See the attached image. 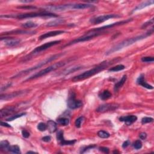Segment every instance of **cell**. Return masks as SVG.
Wrapping results in <instances>:
<instances>
[{
  "instance_id": "6da1fadb",
  "label": "cell",
  "mask_w": 154,
  "mask_h": 154,
  "mask_svg": "<svg viewBox=\"0 0 154 154\" xmlns=\"http://www.w3.org/2000/svg\"><path fill=\"white\" fill-rule=\"evenodd\" d=\"M153 31H154V29H153V27H152L151 29H150L149 31H147L146 32V33H143L142 34H141V35L135 36V37H131V38H128V39L123 40L122 42H120V43H119L118 44L116 45H115L113 46V47L110 48L108 51H107L105 54H106L107 56L110 55V54L114 53V52H115L119 51L122 50L123 48H126L127 47V46H129L135 43V42L139 41V40H141L144 39V38H146V37H149V36H151L152 34L153 33Z\"/></svg>"
},
{
  "instance_id": "7a4b0ae2",
  "label": "cell",
  "mask_w": 154,
  "mask_h": 154,
  "mask_svg": "<svg viewBox=\"0 0 154 154\" xmlns=\"http://www.w3.org/2000/svg\"><path fill=\"white\" fill-rule=\"evenodd\" d=\"M119 59V58H116V59H114L111 61H105V62L101 63L100 64H99L98 65L94 67V68L91 69L89 70H87V71L83 72L82 74L74 76L72 79V81L74 82H76L90 78V77L95 75V74H98L101 71H102L107 66H108L110 64H113L115 62L118 61Z\"/></svg>"
},
{
  "instance_id": "3957f363",
  "label": "cell",
  "mask_w": 154,
  "mask_h": 154,
  "mask_svg": "<svg viewBox=\"0 0 154 154\" xmlns=\"http://www.w3.org/2000/svg\"><path fill=\"white\" fill-rule=\"evenodd\" d=\"M37 17H58V15L56 14L50 13L47 12H31L27 13L21 14H11V15H1V18H16L18 19H27V18H33Z\"/></svg>"
},
{
  "instance_id": "277c9868",
  "label": "cell",
  "mask_w": 154,
  "mask_h": 154,
  "mask_svg": "<svg viewBox=\"0 0 154 154\" xmlns=\"http://www.w3.org/2000/svg\"><path fill=\"white\" fill-rule=\"evenodd\" d=\"M62 55H63V54H55V55H53V56L50 57L46 58V59H45L44 60L42 61V62H39L38 64H37L34 66L31 67V68H30L29 69H27L22 70V71L19 72L16 75H15V76H12L11 78L12 79L16 78H19V77L24 76V75H25L28 74V73H30V72L34 71V70H35L36 69H38L41 68V67L46 65V64L52 62V61L56 60L57 58L60 57L62 56Z\"/></svg>"
},
{
  "instance_id": "5b68a950",
  "label": "cell",
  "mask_w": 154,
  "mask_h": 154,
  "mask_svg": "<svg viewBox=\"0 0 154 154\" xmlns=\"http://www.w3.org/2000/svg\"><path fill=\"white\" fill-rule=\"evenodd\" d=\"M105 33H106L105 31H96L93 29H92L90 30V31L87 32V33L86 34H84V35L81 36V37L76 38H75V39L72 40L71 42H69L68 43L66 44L65 45L62 46L61 48H64V47H66V46H69L78 43H80V42H84L86 41H89V40L93 39L94 38L98 37V36H99L102 35V34H104Z\"/></svg>"
},
{
  "instance_id": "8992f818",
  "label": "cell",
  "mask_w": 154,
  "mask_h": 154,
  "mask_svg": "<svg viewBox=\"0 0 154 154\" xmlns=\"http://www.w3.org/2000/svg\"><path fill=\"white\" fill-rule=\"evenodd\" d=\"M66 63H67V62H65V61H62V62L56 63L52 64V65H51V66H48V68L43 69L40 70V71L33 74V75L28 77L27 79H26V80L25 81L34 80V79H36V78H40V77H41V76H43L44 75H46V74H49V73L51 72L54 71V70L58 69V68H62V67L64 66V65H66Z\"/></svg>"
},
{
  "instance_id": "52a82bcc",
  "label": "cell",
  "mask_w": 154,
  "mask_h": 154,
  "mask_svg": "<svg viewBox=\"0 0 154 154\" xmlns=\"http://www.w3.org/2000/svg\"><path fill=\"white\" fill-rule=\"evenodd\" d=\"M43 9L45 12H62L68 10H75V4H68L58 5V6H47L44 7Z\"/></svg>"
},
{
  "instance_id": "ba28073f",
  "label": "cell",
  "mask_w": 154,
  "mask_h": 154,
  "mask_svg": "<svg viewBox=\"0 0 154 154\" xmlns=\"http://www.w3.org/2000/svg\"><path fill=\"white\" fill-rule=\"evenodd\" d=\"M120 17V15H117V14H108V15H101L97 17L93 18L90 20V22L91 24H94V25H97V24L102 23V22L106 21L110 19H112V18H119Z\"/></svg>"
},
{
  "instance_id": "9c48e42d",
  "label": "cell",
  "mask_w": 154,
  "mask_h": 154,
  "mask_svg": "<svg viewBox=\"0 0 154 154\" xmlns=\"http://www.w3.org/2000/svg\"><path fill=\"white\" fill-rule=\"evenodd\" d=\"M67 104H68V107L69 108L72 109V110L80 108L83 105L81 101L78 100V99H76V95L73 92L69 96Z\"/></svg>"
},
{
  "instance_id": "30bf717a",
  "label": "cell",
  "mask_w": 154,
  "mask_h": 154,
  "mask_svg": "<svg viewBox=\"0 0 154 154\" xmlns=\"http://www.w3.org/2000/svg\"><path fill=\"white\" fill-rule=\"evenodd\" d=\"M60 43H61V40H54V41L48 42V43L42 45L36 48L35 49H34L33 51L31 52L30 55L31 56L36 55V54L40 53V52L43 51H45L46 50L49 49L50 48L52 47V46H55L56 45H58Z\"/></svg>"
},
{
  "instance_id": "8fae6325",
  "label": "cell",
  "mask_w": 154,
  "mask_h": 154,
  "mask_svg": "<svg viewBox=\"0 0 154 154\" xmlns=\"http://www.w3.org/2000/svg\"><path fill=\"white\" fill-rule=\"evenodd\" d=\"M119 107V105L115 103H109L101 105L96 108V111L98 113H105L110 111L117 110Z\"/></svg>"
},
{
  "instance_id": "7c38bea8",
  "label": "cell",
  "mask_w": 154,
  "mask_h": 154,
  "mask_svg": "<svg viewBox=\"0 0 154 154\" xmlns=\"http://www.w3.org/2000/svg\"><path fill=\"white\" fill-rule=\"evenodd\" d=\"M4 41V45L6 46H16L21 43V40L19 38H10V37H1V41Z\"/></svg>"
},
{
  "instance_id": "4fadbf2b",
  "label": "cell",
  "mask_w": 154,
  "mask_h": 154,
  "mask_svg": "<svg viewBox=\"0 0 154 154\" xmlns=\"http://www.w3.org/2000/svg\"><path fill=\"white\" fill-rule=\"evenodd\" d=\"M25 92L26 90L16 91V92H13L12 93H10V94L1 95V97H0V99H1V101L9 100V99H12L14 98H16V97L21 96L22 95L25 94Z\"/></svg>"
},
{
  "instance_id": "5bb4252c",
  "label": "cell",
  "mask_w": 154,
  "mask_h": 154,
  "mask_svg": "<svg viewBox=\"0 0 154 154\" xmlns=\"http://www.w3.org/2000/svg\"><path fill=\"white\" fill-rule=\"evenodd\" d=\"M16 111V109L15 107L10 106L6 107V108L1 109V111H0V117H1V118H3V117L12 114L13 113H15Z\"/></svg>"
},
{
  "instance_id": "9a60e30c",
  "label": "cell",
  "mask_w": 154,
  "mask_h": 154,
  "mask_svg": "<svg viewBox=\"0 0 154 154\" xmlns=\"http://www.w3.org/2000/svg\"><path fill=\"white\" fill-rule=\"evenodd\" d=\"M137 120V117L134 115H129L126 116H122L119 118V120L123 122L128 126L132 125Z\"/></svg>"
},
{
  "instance_id": "2e32d148",
  "label": "cell",
  "mask_w": 154,
  "mask_h": 154,
  "mask_svg": "<svg viewBox=\"0 0 154 154\" xmlns=\"http://www.w3.org/2000/svg\"><path fill=\"white\" fill-rule=\"evenodd\" d=\"M64 33H65V31H62V30H56V31H50L48 32V33L42 34L39 37V40H43L50 37H54V36L60 35V34H63Z\"/></svg>"
},
{
  "instance_id": "e0dca14e",
  "label": "cell",
  "mask_w": 154,
  "mask_h": 154,
  "mask_svg": "<svg viewBox=\"0 0 154 154\" xmlns=\"http://www.w3.org/2000/svg\"><path fill=\"white\" fill-rule=\"evenodd\" d=\"M136 82L137 84L140 85V86L147 89L152 90V89H153V87L152 86L150 85L145 80V75H144V74H141L139 76V78H137V80L136 81Z\"/></svg>"
},
{
  "instance_id": "ac0fdd59",
  "label": "cell",
  "mask_w": 154,
  "mask_h": 154,
  "mask_svg": "<svg viewBox=\"0 0 154 154\" xmlns=\"http://www.w3.org/2000/svg\"><path fill=\"white\" fill-rule=\"evenodd\" d=\"M36 31H27L24 30H12L10 31L6 32L4 33H2L1 35L4 34L6 35H12V34H35Z\"/></svg>"
},
{
  "instance_id": "d6986e66",
  "label": "cell",
  "mask_w": 154,
  "mask_h": 154,
  "mask_svg": "<svg viewBox=\"0 0 154 154\" xmlns=\"http://www.w3.org/2000/svg\"><path fill=\"white\" fill-rule=\"evenodd\" d=\"M153 3H154V1H153V0H152V1H147L145 2H143L142 3L138 5L137 7H135L134 9V10L132 11V13H134V12L138 11V10H140L147 7V6L153 4Z\"/></svg>"
},
{
  "instance_id": "ffe728a7",
  "label": "cell",
  "mask_w": 154,
  "mask_h": 154,
  "mask_svg": "<svg viewBox=\"0 0 154 154\" xmlns=\"http://www.w3.org/2000/svg\"><path fill=\"white\" fill-rule=\"evenodd\" d=\"M126 79H127V76L126 75H124L122 77V78L120 79V80L119 81L116 83L114 86V90L115 92H117V91H118L119 89H120L124 85V84L126 81Z\"/></svg>"
},
{
  "instance_id": "44dd1931",
  "label": "cell",
  "mask_w": 154,
  "mask_h": 154,
  "mask_svg": "<svg viewBox=\"0 0 154 154\" xmlns=\"http://www.w3.org/2000/svg\"><path fill=\"white\" fill-rule=\"evenodd\" d=\"M47 126V129L51 133H55L57 131V123L53 120H50L48 121Z\"/></svg>"
},
{
  "instance_id": "7402d4cb",
  "label": "cell",
  "mask_w": 154,
  "mask_h": 154,
  "mask_svg": "<svg viewBox=\"0 0 154 154\" xmlns=\"http://www.w3.org/2000/svg\"><path fill=\"white\" fill-rule=\"evenodd\" d=\"M112 95H111V92L108 90H105L103 92H101L100 94L99 95V97L101 99H102L103 101L107 100L109 98H110Z\"/></svg>"
},
{
  "instance_id": "603a6c76",
  "label": "cell",
  "mask_w": 154,
  "mask_h": 154,
  "mask_svg": "<svg viewBox=\"0 0 154 154\" xmlns=\"http://www.w3.org/2000/svg\"><path fill=\"white\" fill-rule=\"evenodd\" d=\"M10 147V143L7 140H3L0 142V149L2 151L9 152Z\"/></svg>"
},
{
  "instance_id": "cb8c5ba5",
  "label": "cell",
  "mask_w": 154,
  "mask_h": 154,
  "mask_svg": "<svg viewBox=\"0 0 154 154\" xmlns=\"http://www.w3.org/2000/svg\"><path fill=\"white\" fill-rule=\"evenodd\" d=\"M64 22V21L63 19H55L54 21H51L48 22V23L46 24V26L48 27H55V26H57L61 25V24H63Z\"/></svg>"
},
{
  "instance_id": "d4e9b609",
  "label": "cell",
  "mask_w": 154,
  "mask_h": 154,
  "mask_svg": "<svg viewBox=\"0 0 154 154\" xmlns=\"http://www.w3.org/2000/svg\"><path fill=\"white\" fill-rule=\"evenodd\" d=\"M125 69V66L124 65H122V64H119V65H117L114 67H112V68H110L108 69L109 72H116L120 71V70H122Z\"/></svg>"
},
{
  "instance_id": "484cf974",
  "label": "cell",
  "mask_w": 154,
  "mask_h": 154,
  "mask_svg": "<svg viewBox=\"0 0 154 154\" xmlns=\"http://www.w3.org/2000/svg\"><path fill=\"white\" fill-rule=\"evenodd\" d=\"M57 122L58 124L62 125V126H67L69 123V120L68 118H66V117H60V118H58L57 120Z\"/></svg>"
},
{
  "instance_id": "4316f807",
  "label": "cell",
  "mask_w": 154,
  "mask_h": 154,
  "mask_svg": "<svg viewBox=\"0 0 154 154\" xmlns=\"http://www.w3.org/2000/svg\"><path fill=\"white\" fill-rule=\"evenodd\" d=\"M37 24L34 23L33 22L31 21H28L25 22V23L23 24L22 25V27L25 28H34L37 27Z\"/></svg>"
},
{
  "instance_id": "83f0119b",
  "label": "cell",
  "mask_w": 154,
  "mask_h": 154,
  "mask_svg": "<svg viewBox=\"0 0 154 154\" xmlns=\"http://www.w3.org/2000/svg\"><path fill=\"white\" fill-rule=\"evenodd\" d=\"M76 142V140H66L65 139L63 141L60 142V145L61 146H71L74 145Z\"/></svg>"
},
{
  "instance_id": "f1b7e54d",
  "label": "cell",
  "mask_w": 154,
  "mask_h": 154,
  "mask_svg": "<svg viewBox=\"0 0 154 154\" xmlns=\"http://www.w3.org/2000/svg\"><path fill=\"white\" fill-rule=\"evenodd\" d=\"M9 152L14 153H17V154H19L21 153V151H20L19 147L18 146V145L10 146V149H9Z\"/></svg>"
},
{
  "instance_id": "f546056e",
  "label": "cell",
  "mask_w": 154,
  "mask_h": 154,
  "mask_svg": "<svg viewBox=\"0 0 154 154\" xmlns=\"http://www.w3.org/2000/svg\"><path fill=\"white\" fill-rule=\"evenodd\" d=\"M98 135L102 139H107L110 136V134L107 131L101 130L98 132Z\"/></svg>"
},
{
  "instance_id": "4dcf8cb0",
  "label": "cell",
  "mask_w": 154,
  "mask_h": 154,
  "mask_svg": "<svg viewBox=\"0 0 154 154\" xmlns=\"http://www.w3.org/2000/svg\"><path fill=\"white\" fill-rule=\"evenodd\" d=\"M25 115H26V113H20V114L12 116L11 117H9V118H7V119H6V120L8 121V122L13 121L14 120H15V119L19 118V117H21L22 116H25Z\"/></svg>"
},
{
  "instance_id": "1f68e13d",
  "label": "cell",
  "mask_w": 154,
  "mask_h": 154,
  "mask_svg": "<svg viewBox=\"0 0 154 154\" xmlns=\"http://www.w3.org/2000/svg\"><path fill=\"white\" fill-rule=\"evenodd\" d=\"M63 135H64L63 131L62 130L58 131L57 133V140L58 141H59V143L61 142V141H63L64 140Z\"/></svg>"
},
{
  "instance_id": "d6a6232c",
  "label": "cell",
  "mask_w": 154,
  "mask_h": 154,
  "mask_svg": "<svg viewBox=\"0 0 154 154\" xmlns=\"http://www.w3.org/2000/svg\"><path fill=\"white\" fill-rule=\"evenodd\" d=\"M153 23H154V19L153 18H152V19L148 20V21H147V22H146L145 23H144L143 24V25L141 26V29H145V28L148 27L149 26L153 25Z\"/></svg>"
},
{
  "instance_id": "836d02e7",
  "label": "cell",
  "mask_w": 154,
  "mask_h": 154,
  "mask_svg": "<svg viewBox=\"0 0 154 154\" xmlns=\"http://www.w3.org/2000/svg\"><path fill=\"white\" fill-rule=\"evenodd\" d=\"M133 146L135 149H140L142 147V143H141V141L140 140H137L135 142H134Z\"/></svg>"
},
{
  "instance_id": "e575fe53",
  "label": "cell",
  "mask_w": 154,
  "mask_h": 154,
  "mask_svg": "<svg viewBox=\"0 0 154 154\" xmlns=\"http://www.w3.org/2000/svg\"><path fill=\"white\" fill-rule=\"evenodd\" d=\"M84 116H81L78 117V119H76L75 122V125L76 128H80L81 126V123L84 120Z\"/></svg>"
},
{
  "instance_id": "d590c367",
  "label": "cell",
  "mask_w": 154,
  "mask_h": 154,
  "mask_svg": "<svg viewBox=\"0 0 154 154\" xmlns=\"http://www.w3.org/2000/svg\"><path fill=\"white\" fill-rule=\"evenodd\" d=\"M37 129L40 131H45L47 129V125L43 122H40L37 125Z\"/></svg>"
},
{
  "instance_id": "8d00e7d4",
  "label": "cell",
  "mask_w": 154,
  "mask_h": 154,
  "mask_svg": "<svg viewBox=\"0 0 154 154\" xmlns=\"http://www.w3.org/2000/svg\"><path fill=\"white\" fill-rule=\"evenodd\" d=\"M153 121V119L150 117H145L141 119V123L142 124H146V123H151Z\"/></svg>"
},
{
  "instance_id": "74e56055",
  "label": "cell",
  "mask_w": 154,
  "mask_h": 154,
  "mask_svg": "<svg viewBox=\"0 0 154 154\" xmlns=\"http://www.w3.org/2000/svg\"><path fill=\"white\" fill-rule=\"evenodd\" d=\"M141 61H142L143 62L145 63H152L154 61V58L153 57H144L141 58Z\"/></svg>"
},
{
  "instance_id": "f35d334b",
  "label": "cell",
  "mask_w": 154,
  "mask_h": 154,
  "mask_svg": "<svg viewBox=\"0 0 154 154\" xmlns=\"http://www.w3.org/2000/svg\"><path fill=\"white\" fill-rule=\"evenodd\" d=\"M95 147H96V146L95 145H92L87 146L85 147L84 148L81 149V153H84V152H86V151H87L88 150L93 149L95 148Z\"/></svg>"
},
{
  "instance_id": "ab89813d",
  "label": "cell",
  "mask_w": 154,
  "mask_h": 154,
  "mask_svg": "<svg viewBox=\"0 0 154 154\" xmlns=\"http://www.w3.org/2000/svg\"><path fill=\"white\" fill-rule=\"evenodd\" d=\"M81 68V67H74V68H70L69 69H68L66 70V71H65L64 72H65V74L67 75V74H70V73L76 71V70L80 69Z\"/></svg>"
},
{
  "instance_id": "60d3db41",
  "label": "cell",
  "mask_w": 154,
  "mask_h": 154,
  "mask_svg": "<svg viewBox=\"0 0 154 154\" xmlns=\"http://www.w3.org/2000/svg\"><path fill=\"white\" fill-rule=\"evenodd\" d=\"M22 136H23L24 138H25V139H27L30 137V134L29 132H28L27 130H22Z\"/></svg>"
},
{
  "instance_id": "b9f144b4",
  "label": "cell",
  "mask_w": 154,
  "mask_h": 154,
  "mask_svg": "<svg viewBox=\"0 0 154 154\" xmlns=\"http://www.w3.org/2000/svg\"><path fill=\"white\" fill-rule=\"evenodd\" d=\"M99 151L102 152H104L105 153H108L109 152H110V150L108 148V147H101L99 148Z\"/></svg>"
},
{
  "instance_id": "7bdbcfd3",
  "label": "cell",
  "mask_w": 154,
  "mask_h": 154,
  "mask_svg": "<svg viewBox=\"0 0 154 154\" xmlns=\"http://www.w3.org/2000/svg\"><path fill=\"white\" fill-rule=\"evenodd\" d=\"M18 9H37V7H34V6H20V7H18Z\"/></svg>"
},
{
  "instance_id": "ee69618b",
  "label": "cell",
  "mask_w": 154,
  "mask_h": 154,
  "mask_svg": "<svg viewBox=\"0 0 154 154\" xmlns=\"http://www.w3.org/2000/svg\"><path fill=\"white\" fill-rule=\"evenodd\" d=\"M139 137L141 140H145L147 137V134L145 133H141L139 134Z\"/></svg>"
},
{
  "instance_id": "f6af8a7d",
  "label": "cell",
  "mask_w": 154,
  "mask_h": 154,
  "mask_svg": "<svg viewBox=\"0 0 154 154\" xmlns=\"http://www.w3.org/2000/svg\"><path fill=\"white\" fill-rule=\"evenodd\" d=\"M42 141H45V142H50V141H51V138L50 136H48V135H47V136L43 137L42 139Z\"/></svg>"
},
{
  "instance_id": "bcb514c9",
  "label": "cell",
  "mask_w": 154,
  "mask_h": 154,
  "mask_svg": "<svg viewBox=\"0 0 154 154\" xmlns=\"http://www.w3.org/2000/svg\"><path fill=\"white\" fill-rule=\"evenodd\" d=\"M130 144H131V143H130V141L129 140L125 141V142L122 144V147L123 148H126L128 146H129Z\"/></svg>"
},
{
  "instance_id": "7dc6e473",
  "label": "cell",
  "mask_w": 154,
  "mask_h": 154,
  "mask_svg": "<svg viewBox=\"0 0 154 154\" xmlns=\"http://www.w3.org/2000/svg\"><path fill=\"white\" fill-rule=\"evenodd\" d=\"M1 126H5V127H7V128H11V126L8 123L4 122L3 121H1Z\"/></svg>"
},
{
  "instance_id": "c3c4849f",
  "label": "cell",
  "mask_w": 154,
  "mask_h": 154,
  "mask_svg": "<svg viewBox=\"0 0 154 154\" xmlns=\"http://www.w3.org/2000/svg\"><path fill=\"white\" fill-rule=\"evenodd\" d=\"M11 84H11V83H10H10H9V84H7V85H6V86H4V87H4H4H1V92H3V91H4V90H6V89L9 88V87L11 86Z\"/></svg>"
},
{
  "instance_id": "681fc988",
  "label": "cell",
  "mask_w": 154,
  "mask_h": 154,
  "mask_svg": "<svg viewBox=\"0 0 154 154\" xmlns=\"http://www.w3.org/2000/svg\"><path fill=\"white\" fill-rule=\"evenodd\" d=\"M19 2H21V3H32V2H33V1H31V0H27V1H19Z\"/></svg>"
},
{
  "instance_id": "f907efd6",
  "label": "cell",
  "mask_w": 154,
  "mask_h": 154,
  "mask_svg": "<svg viewBox=\"0 0 154 154\" xmlns=\"http://www.w3.org/2000/svg\"><path fill=\"white\" fill-rule=\"evenodd\" d=\"M36 153V152H33V151H28L27 152V153Z\"/></svg>"
}]
</instances>
